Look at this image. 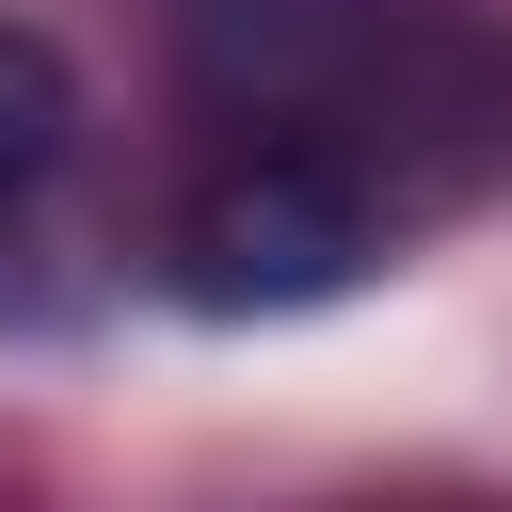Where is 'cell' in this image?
I'll return each instance as SVG.
<instances>
[{"label":"cell","mask_w":512,"mask_h":512,"mask_svg":"<svg viewBox=\"0 0 512 512\" xmlns=\"http://www.w3.org/2000/svg\"><path fill=\"white\" fill-rule=\"evenodd\" d=\"M192 96L256 144H320L384 224L464 208L512 160V32L480 0H208Z\"/></svg>","instance_id":"6da1fadb"},{"label":"cell","mask_w":512,"mask_h":512,"mask_svg":"<svg viewBox=\"0 0 512 512\" xmlns=\"http://www.w3.org/2000/svg\"><path fill=\"white\" fill-rule=\"evenodd\" d=\"M368 256H384V208H368V176H336L320 144H256V128H240V160H224V176L176 208V288H192L208 320L336 304Z\"/></svg>","instance_id":"7a4b0ae2"},{"label":"cell","mask_w":512,"mask_h":512,"mask_svg":"<svg viewBox=\"0 0 512 512\" xmlns=\"http://www.w3.org/2000/svg\"><path fill=\"white\" fill-rule=\"evenodd\" d=\"M64 144H80V80H64L48 32L0 16V208H32V192L64 176Z\"/></svg>","instance_id":"3957f363"}]
</instances>
